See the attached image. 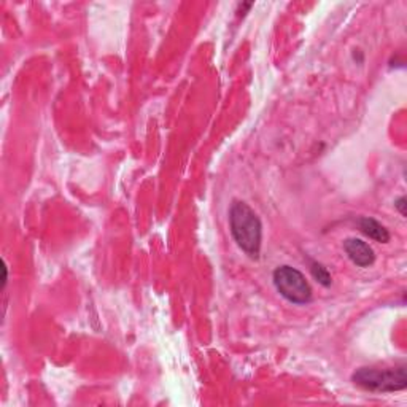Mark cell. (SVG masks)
<instances>
[{"label":"cell","mask_w":407,"mask_h":407,"mask_svg":"<svg viewBox=\"0 0 407 407\" xmlns=\"http://www.w3.org/2000/svg\"><path fill=\"white\" fill-rule=\"evenodd\" d=\"M229 226L233 237L250 258H258L261 251L263 226L258 215L245 202H234L229 210Z\"/></svg>","instance_id":"obj_1"},{"label":"cell","mask_w":407,"mask_h":407,"mask_svg":"<svg viewBox=\"0 0 407 407\" xmlns=\"http://www.w3.org/2000/svg\"><path fill=\"white\" fill-rule=\"evenodd\" d=\"M358 226H359V231L375 242L387 244V242L390 240V233H388V229L383 226L382 223L374 220V218H369V216L359 218Z\"/></svg>","instance_id":"obj_5"},{"label":"cell","mask_w":407,"mask_h":407,"mask_svg":"<svg viewBox=\"0 0 407 407\" xmlns=\"http://www.w3.org/2000/svg\"><path fill=\"white\" fill-rule=\"evenodd\" d=\"M7 280H8V269H7V264L4 263V280H2V288H5V285H7Z\"/></svg>","instance_id":"obj_8"},{"label":"cell","mask_w":407,"mask_h":407,"mask_svg":"<svg viewBox=\"0 0 407 407\" xmlns=\"http://www.w3.org/2000/svg\"><path fill=\"white\" fill-rule=\"evenodd\" d=\"M352 380L364 390L375 393L401 392L407 387L406 366H396L388 369L361 368L352 375Z\"/></svg>","instance_id":"obj_2"},{"label":"cell","mask_w":407,"mask_h":407,"mask_svg":"<svg viewBox=\"0 0 407 407\" xmlns=\"http://www.w3.org/2000/svg\"><path fill=\"white\" fill-rule=\"evenodd\" d=\"M310 273L314 275V279L320 283L323 287H329L331 285V274L328 273V269L323 266V264L317 263V261H312L310 263Z\"/></svg>","instance_id":"obj_6"},{"label":"cell","mask_w":407,"mask_h":407,"mask_svg":"<svg viewBox=\"0 0 407 407\" xmlns=\"http://www.w3.org/2000/svg\"><path fill=\"white\" fill-rule=\"evenodd\" d=\"M394 207L398 209V212L401 214V216H406V198L401 196L396 202H394Z\"/></svg>","instance_id":"obj_7"},{"label":"cell","mask_w":407,"mask_h":407,"mask_svg":"<svg viewBox=\"0 0 407 407\" xmlns=\"http://www.w3.org/2000/svg\"><path fill=\"white\" fill-rule=\"evenodd\" d=\"M274 285L283 298L293 304H308L312 299L309 282L303 273L291 266H280L274 270Z\"/></svg>","instance_id":"obj_3"},{"label":"cell","mask_w":407,"mask_h":407,"mask_svg":"<svg viewBox=\"0 0 407 407\" xmlns=\"http://www.w3.org/2000/svg\"><path fill=\"white\" fill-rule=\"evenodd\" d=\"M344 251L347 253V256L350 258V261L359 268H369L373 266L375 261L374 250L371 249L369 244H366L361 239L357 237L347 239L344 242Z\"/></svg>","instance_id":"obj_4"}]
</instances>
